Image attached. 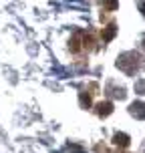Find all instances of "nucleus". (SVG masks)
I'll list each match as a JSON object with an SVG mask.
<instances>
[{
	"instance_id": "obj_1",
	"label": "nucleus",
	"mask_w": 145,
	"mask_h": 153,
	"mask_svg": "<svg viewBox=\"0 0 145 153\" xmlns=\"http://www.w3.org/2000/svg\"><path fill=\"white\" fill-rule=\"evenodd\" d=\"M141 54L135 53V51H129V53H123L119 59H117V69H121L125 75H135L141 67Z\"/></svg>"
},
{
	"instance_id": "obj_2",
	"label": "nucleus",
	"mask_w": 145,
	"mask_h": 153,
	"mask_svg": "<svg viewBox=\"0 0 145 153\" xmlns=\"http://www.w3.org/2000/svg\"><path fill=\"white\" fill-rule=\"evenodd\" d=\"M69 45H71V53H75V54L81 53V51H83V30L75 32V34L71 36Z\"/></svg>"
},
{
	"instance_id": "obj_3",
	"label": "nucleus",
	"mask_w": 145,
	"mask_h": 153,
	"mask_svg": "<svg viewBox=\"0 0 145 153\" xmlns=\"http://www.w3.org/2000/svg\"><path fill=\"white\" fill-rule=\"evenodd\" d=\"M95 113L99 115V117H109V115L113 113V103L111 101H101V103H97Z\"/></svg>"
},
{
	"instance_id": "obj_4",
	"label": "nucleus",
	"mask_w": 145,
	"mask_h": 153,
	"mask_svg": "<svg viewBox=\"0 0 145 153\" xmlns=\"http://www.w3.org/2000/svg\"><path fill=\"white\" fill-rule=\"evenodd\" d=\"M131 139L127 133H115L113 135V145L115 147H121V149H125V147H129Z\"/></svg>"
},
{
	"instance_id": "obj_5",
	"label": "nucleus",
	"mask_w": 145,
	"mask_h": 153,
	"mask_svg": "<svg viewBox=\"0 0 145 153\" xmlns=\"http://www.w3.org/2000/svg\"><path fill=\"white\" fill-rule=\"evenodd\" d=\"M129 113L133 115V117H137V119H145V103H141V101L133 103L129 107Z\"/></svg>"
},
{
	"instance_id": "obj_6",
	"label": "nucleus",
	"mask_w": 145,
	"mask_h": 153,
	"mask_svg": "<svg viewBox=\"0 0 145 153\" xmlns=\"http://www.w3.org/2000/svg\"><path fill=\"white\" fill-rule=\"evenodd\" d=\"M115 34H117V26H115L113 22L109 24V26H105V28H103V32H101V36H103V40H105V42L113 40Z\"/></svg>"
},
{
	"instance_id": "obj_7",
	"label": "nucleus",
	"mask_w": 145,
	"mask_h": 153,
	"mask_svg": "<svg viewBox=\"0 0 145 153\" xmlns=\"http://www.w3.org/2000/svg\"><path fill=\"white\" fill-rule=\"evenodd\" d=\"M93 95H95V93H89L87 89H85V91H81V95H79V101H81V107H83V109H89V107H91Z\"/></svg>"
},
{
	"instance_id": "obj_8",
	"label": "nucleus",
	"mask_w": 145,
	"mask_h": 153,
	"mask_svg": "<svg viewBox=\"0 0 145 153\" xmlns=\"http://www.w3.org/2000/svg\"><path fill=\"white\" fill-rule=\"evenodd\" d=\"M107 93H109V95H113L115 99H125V89H123V87L117 89V87H113V83L107 85Z\"/></svg>"
},
{
	"instance_id": "obj_9",
	"label": "nucleus",
	"mask_w": 145,
	"mask_h": 153,
	"mask_svg": "<svg viewBox=\"0 0 145 153\" xmlns=\"http://www.w3.org/2000/svg\"><path fill=\"white\" fill-rule=\"evenodd\" d=\"M117 0H101V8H103V12H113L117 10Z\"/></svg>"
},
{
	"instance_id": "obj_10",
	"label": "nucleus",
	"mask_w": 145,
	"mask_h": 153,
	"mask_svg": "<svg viewBox=\"0 0 145 153\" xmlns=\"http://www.w3.org/2000/svg\"><path fill=\"white\" fill-rule=\"evenodd\" d=\"M135 89H137L139 93H145V81H139V83L135 85Z\"/></svg>"
},
{
	"instance_id": "obj_11",
	"label": "nucleus",
	"mask_w": 145,
	"mask_h": 153,
	"mask_svg": "<svg viewBox=\"0 0 145 153\" xmlns=\"http://www.w3.org/2000/svg\"><path fill=\"white\" fill-rule=\"evenodd\" d=\"M143 48H145V38H143Z\"/></svg>"
}]
</instances>
